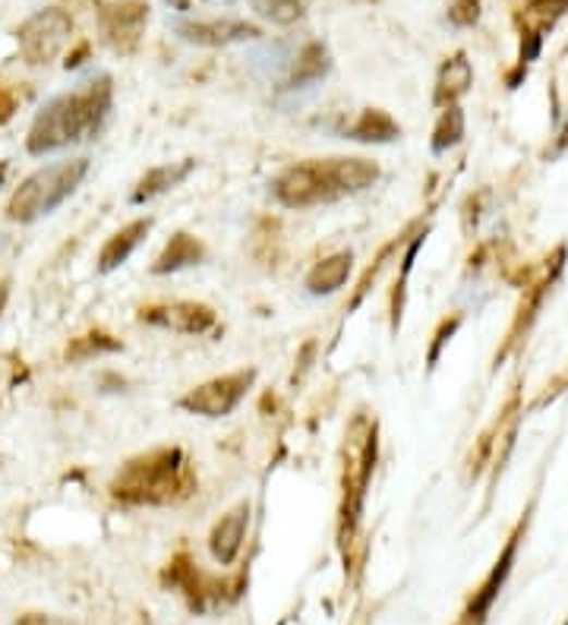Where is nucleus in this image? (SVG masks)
<instances>
[{
	"mask_svg": "<svg viewBox=\"0 0 568 625\" xmlns=\"http://www.w3.org/2000/svg\"><path fill=\"white\" fill-rule=\"evenodd\" d=\"M379 178L373 161L363 158H329V161H303L288 168L271 183L275 196L291 208H310L335 203L348 193L366 190Z\"/></svg>",
	"mask_w": 568,
	"mask_h": 625,
	"instance_id": "1",
	"label": "nucleus"
},
{
	"mask_svg": "<svg viewBox=\"0 0 568 625\" xmlns=\"http://www.w3.org/2000/svg\"><path fill=\"white\" fill-rule=\"evenodd\" d=\"M108 108H111V92L105 83L48 101L32 123L29 152L45 155L95 136L101 130V120L108 118Z\"/></svg>",
	"mask_w": 568,
	"mask_h": 625,
	"instance_id": "2",
	"label": "nucleus"
},
{
	"mask_svg": "<svg viewBox=\"0 0 568 625\" xmlns=\"http://www.w3.org/2000/svg\"><path fill=\"white\" fill-rule=\"evenodd\" d=\"M86 175H89V158H67L48 168H38L10 196L7 215L13 221H35L41 215H51L60 203H67L76 193V187L86 180Z\"/></svg>",
	"mask_w": 568,
	"mask_h": 625,
	"instance_id": "3",
	"label": "nucleus"
},
{
	"mask_svg": "<svg viewBox=\"0 0 568 625\" xmlns=\"http://www.w3.org/2000/svg\"><path fill=\"white\" fill-rule=\"evenodd\" d=\"M180 471H183V455L178 448H165L130 461L120 471L114 493L126 503H165L180 490Z\"/></svg>",
	"mask_w": 568,
	"mask_h": 625,
	"instance_id": "4",
	"label": "nucleus"
},
{
	"mask_svg": "<svg viewBox=\"0 0 568 625\" xmlns=\"http://www.w3.org/2000/svg\"><path fill=\"white\" fill-rule=\"evenodd\" d=\"M250 383H253V370L212 380L206 386L193 388L190 395H183V398H180V408L203 417H228L240 405V398L246 395Z\"/></svg>",
	"mask_w": 568,
	"mask_h": 625,
	"instance_id": "5",
	"label": "nucleus"
},
{
	"mask_svg": "<svg viewBox=\"0 0 568 625\" xmlns=\"http://www.w3.org/2000/svg\"><path fill=\"white\" fill-rule=\"evenodd\" d=\"M143 320L152 326L171 328V332H186V335H200V332H209L215 326V313L203 303H165V307H149L143 310Z\"/></svg>",
	"mask_w": 568,
	"mask_h": 625,
	"instance_id": "6",
	"label": "nucleus"
},
{
	"mask_svg": "<svg viewBox=\"0 0 568 625\" xmlns=\"http://www.w3.org/2000/svg\"><path fill=\"white\" fill-rule=\"evenodd\" d=\"M246 525H250V506H238L215 525V531H212V556L221 566H231L238 560Z\"/></svg>",
	"mask_w": 568,
	"mask_h": 625,
	"instance_id": "7",
	"label": "nucleus"
},
{
	"mask_svg": "<svg viewBox=\"0 0 568 625\" xmlns=\"http://www.w3.org/2000/svg\"><path fill=\"white\" fill-rule=\"evenodd\" d=\"M58 20H60L58 13H48V16H35L29 26L23 29V45H26V55H29L32 60L51 58L60 45H63V38H67V20L60 23L58 29H51Z\"/></svg>",
	"mask_w": 568,
	"mask_h": 625,
	"instance_id": "8",
	"label": "nucleus"
},
{
	"mask_svg": "<svg viewBox=\"0 0 568 625\" xmlns=\"http://www.w3.org/2000/svg\"><path fill=\"white\" fill-rule=\"evenodd\" d=\"M152 221H133V225H126L123 231H118L114 238L105 243V250H101V260H98V268L101 272H114L118 266H123L126 260H130V253L143 243V238L149 235Z\"/></svg>",
	"mask_w": 568,
	"mask_h": 625,
	"instance_id": "9",
	"label": "nucleus"
},
{
	"mask_svg": "<svg viewBox=\"0 0 568 625\" xmlns=\"http://www.w3.org/2000/svg\"><path fill=\"white\" fill-rule=\"evenodd\" d=\"M351 253H335L329 260H323L319 266H313V272L306 275V291L310 295H316V298H323V295H335L345 281H348V275H351Z\"/></svg>",
	"mask_w": 568,
	"mask_h": 625,
	"instance_id": "10",
	"label": "nucleus"
},
{
	"mask_svg": "<svg viewBox=\"0 0 568 625\" xmlns=\"http://www.w3.org/2000/svg\"><path fill=\"white\" fill-rule=\"evenodd\" d=\"M190 171H193V161L152 168L149 175L136 183V190H133V203H136V206H143V203H149V200H155V196L168 193V190H171V187H178L180 180L186 178Z\"/></svg>",
	"mask_w": 568,
	"mask_h": 625,
	"instance_id": "11",
	"label": "nucleus"
},
{
	"mask_svg": "<svg viewBox=\"0 0 568 625\" xmlns=\"http://www.w3.org/2000/svg\"><path fill=\"white\" fill-rule=\"evenodd\" d=\"M200 260H203V243L196 238H190V235H174L171 243L165 247V253L158 256L155 272H158V275H165V272H178V268L196 266Z\"/></svg>",
	"mask_w": 568,
	"mask_h": 625,
	"instance_id": "12",
	"label": "nucleus"
},
{
	"mask_svg": "<svg viewBox=\"0 0 568 625\" xmlns=\"http://www.w3.org/2000/svg\"><path fill=\"white\" fill-rule=\"evenodd\" d=\"M345 136L358 140V143H389V140L398 136V127L386 115H379V111H366L351 130H345Z\"/></svg>",
	"mask_w": 568,
	"mask_h": 625,
	"instance_id": "13",
	"label": "nucleus"
},
{
	"mask_svg": "<svg viewBox=\"0 0 568 625\" xmlns=\"http://www.w3.org/2000/svg\"><path fill=\"white\" fill-rule=\"evenodd\" d=\"M190 38H196V41H243V38H256L259 32L250 29V26H238V23H231V26H193V29H183Z\"/></svg>",
	"mask_w": 568,
	"mask_h": 625,
	"instance_id": "14",
	"label": "nucleus"
},
{
	"mask_svg": "<svg viewBox=\"0 0 568 625\" xmlns=\"http://www.w3.org/2000/svg\"><path fill=\"white\" fill-rule=\"evenodd\" d=\"M80 345H86L83 351H67V358H89V354H101V351H118V341H111L108 335H86L80 338Z\"/></svg>",
	"mask_w": 568,
	"mask_h": 625,
	"instance_id": "15",
	"label": "nucleus"
},
{
	"mask_svg": "<svg viewBox=\"0 0 568 625\" xmlns=\"http://www.w3.org/2000/svg\"><path fill=\"white\" fill-rule=\"evenodd\" d=\"M20 625H63L58 620H48V616H26Z\"/></svg>",
	"mask_w": 568,
	"mask_h": 625,
	"instance_id": "16",
	"label": "nucleus"
}]
</instances>
